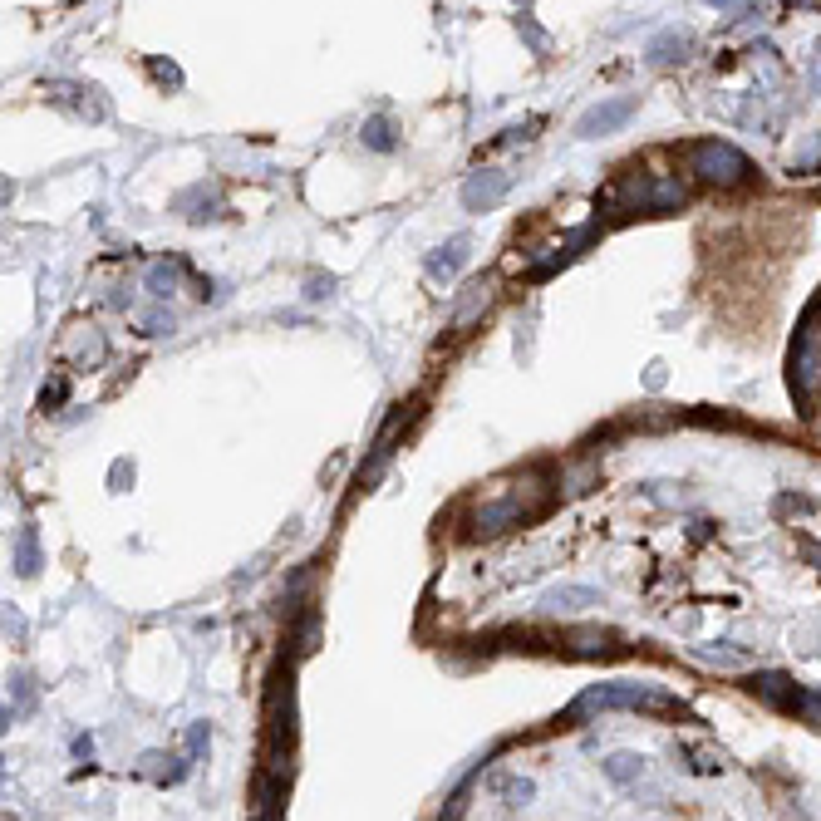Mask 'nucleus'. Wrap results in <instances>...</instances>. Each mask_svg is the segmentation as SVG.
Returning a JSON list of instances; mask_svg holds the SVG:
<instances>
[{
    "instance_id": "7",
    "label": "nucleus",
    "mask_w": 821,
    "mask_h": 821,
    "mask_svg": "<svg viewBox=\"0 0 821 821\" xmlns=\"http://www.w3.org/2000/svg\"><path fill=\"white\" fill-rule=\"evenodd\" d=\"M69 335H74V340L59 345L64 359H74V364H99V359H104V335H99L94 325H89V330H69Z\"/></svg>"
},
{
    "instance_id": "16",
    "label": "nucleus",
    "mask_w": 821,
    "mask_h": 821,
    "mask_svg": "<svg viewBox=\"0 0 821 821\" xmlns=\"http://www.w3.org/2000/svg\"><path fill=\"white\" fill-rule=\"evenodd\" d=\"M817 158H821V133H817V138H812V148H807L802 158H792V173H797V168H812Z\"/></svg>"
},
{
    "instance_id": "19",
    "label": "nucleus",
    "mask_w": 821,
    "mask_h": 821,
    "mask_svg": "<svg viewBox=\"0 0 821 821\" xmlns=\"http://www.w3.org/2000/svg\"><path fill=\"white\" fill-rule=\"evenodd\" d=\"M817 84H821V69H817Z\"/></svg>"
},
{
    "instance_id": "17",
    "label": "nucleus",
    "mask_w": 821,
    "mask_h": 821,
    "mask_svg": "<svg viewBox=\"0 0 821 821\" xmlns=\"http://www.w3.org/2000/svg\"><path fill=\"white\" fill-rule=\"evenodd\" d=\"M708 5H733V0H708Z\"/></svg>"
},
{
    "instance_id": "9",
    "label": "nucleus",
    "mask_w": 821,
    "mask_h": 821,
    "mask_svg": "<svg viewBox=\"0 0 821 821\" xmlns=\"http://www.w3.org/2000/svg\"><path fill=\"white\" fill-rule=\"evenodd\" d=\"M463 251H468V241H463V236H453L448 246H438V251L428 256V276H433V281H438V276H453V271L463 266Z\"/></svg>"
},
{
    "instance_id": "18",
    "label": "nucleus",
    "mask_w": 821,
    "mask_h": 821,
    "mask_svg": "<svg viewBox=\"0 0 821 821\" xmlns=\"http://www.w3.org/2000/svg\"><path fill=\"white\" fill-rule=\"evenodd\" d=\"M792 5H817V0H792Z\"/></svg>"
},
{
    "instance_id": "12",
    "label": "nucleus",
    "mask_w": 821,
    "mask_h": 821,
    "mask_svg": "<svg viewBox=\"0 0 821 821\" xmlns=\"http://www.w3.org/2000/svg\"><path fill=\"white\" fill-rule=\"evenodd\" d=\"M364 143L379 148V153H389V148H394V128H389V118H369V123H364Z\"/></svg>"
},
{
    "instance_id": "14",
    "label": "nucleus",
    "mask_w": 821,
    "mask_h": 821,
    "mask_svg": "<svg viewBox=\"0 0 821 821\" xmlns=\"http://www.w3.org/2000/svg\"><path fill=\"white\" fill-rule=\"evenodd\" d=\"M797 718L812 723V728H821V694L817 689H802V699H797Z\"/></svg>"
},
{
    "instance_id": "10",
    "label": "nucleus",
    "mask_w": 821,
    "mask_h": 821,
    "mask_svg": "<svg viewBox=\"0 0 821 821\" xmlns=\"http://www.w3.org/2000/svg\"><path fill=\"white\" fill-rule=\"evenodd\" d=\"M674 55L679 59L689 55V35H659V40L649 45V59H654V64H674Z\"/></svg>"
},
{
    "instance_id": "5",
    "label": "nucleus",
    "mask_w": 821,
    "mask_h": 821,
    "mask_svg": "<svg viewBox=\"0 0 821 821\" xmlns=\"http://www.w3.org/2000/svg\"><path fill=\"white\" fill-rule=\"evenodd\" d=\"M507 192H512V177L497 173V168H487V173H472L468 182H463V202H468L472 212H482V207H497Z\"/></svg>"
},
{
    "instance_id": "4",
    "label": "nucleus",
    "mask_w": 821,
    "mask_h": 821,
    "mask_svg": "<svg viewBox=\"0 0 821 821\" xmlns=\"http://www.w3.org/2000/svg\"><path fill=\"white\" fill-rule=\"evenodd\" d=\"M635 114V99H610V104H595L581 123H576V138H605V133H615L620 123H630Z\"/></svg>"
},
{
    "instance_id": "1",
    "label": "nucleus",
    "mask_w": 821,
    "mask_h": 821,
    "mask_svg": "<svg viewBox=\"0 0 821 821\" xmlns=\"http://www.w3.org/2000/svg\"><path fill=\"white\" fill-rule=\"evenodd\" d=\"M689 168H694V177H704L713 187H743V182L753 177V163H748L738 148L718 143V138H708V143H699V148L689 153Z\"/></svg>"
},
{
    "instance_id": "6",
    "label": "nucleus",
    "mask_w": 821,
    "mask_h": 821,
    "mask_svg": "<svg viewBox=\"0 0 821 821\" xmlns=\"http://www.w3.org/2000/svg\"><path fill=\"white\" fill-rule=\"evenodd\" d=\"M753 694H758V699H767L772 708H782V713H797L802 684H792L787 674H758V679H753Z\"/></svg>"
},
{
    "instance_id": "8",
    "label": "nucleus",
    "mask_w": 821,
    "mask_h": 821,
    "mask_svg": "<svg viewBox=\"0 0 821 821\" xmlns=\"http://www.w3.org/2000/svg\"><path fill=\"white\" fill-rule=\"evenodd\" d=\"M684 207V187L674 177H649V212H674Z\"/></svg>"
},
{
    "instance_id": "2",
    "label": "nucleus",
    "mask_w": 821,
    "mask_h": 821,
    "mask_svg": "<svg viewBox=\"0 0 821 821\" xmlns=\"http://www.w3.org/2000/svg\"><path fill=\"white\" fill-rule=\"evenodd\" d=\"M821 315L812 310L807 315V325H802V335H797V350H792V394L812 409V399H817L821 389Z\"/></svg>"
},
{
    "instance_id": "15",
    "label": "nucleus",
    "mask_w": 821,
    "mask_h": 821,
    "mask_svg": "<svg viewBox=\"0 0 821 821\" xmlns=\"http://www.w3.org/2000/svg\"><path fill=\"white\" fill-rule=\"evenodd\" d=\"M20 571H35V536H20Z\"/></svg>"
},
{
    "instance_id": "11",
    "label": "nucleus",
    "mask_w": 821,
    "mask_h": 821,
    "mask_svg": "<svg viewBox=\"0 0 821 821\" xmlns=\"http://www.w3.org/2000/svg\"><path fill=\"white\" fill-rule=\"evenodd\" d=\"M512 517H522V502H497V507L477 512V531H497L502 522H512Z\"/></svg>"
},
{
    "instance_id": "13",
    "label": "nucleus",
    "mask_w": 821,
    "mask_h": 821,
    "mask_svg": "<svg viewBox=\"0 0 821 821\" xmlns=\"http://www.w3.org/2000/svg\"><path fill=\"white\" fill-rule=\"evenodd\" d=\"M605 772H610L615 782H630L635 772H645V758H635V753H615V758L605 763Z\"/></svg>"
},
{
    "instance_id": "3",
    "label": "nucleus",
    "mask_w": 821,
    "mask_h": 821,
    "mask_svg": "<svg viewBox=\"0 0 821 821\" xmlns=\"http://www.w3.org/2000/svg\"><path fill=\"white\" fill-rule=\"evenodd\" d=\"M586 708H649V713H679V704L664 694V689H640V684H605V689H590L586 699L576 704V713Z\"/></svg>"
}]
</instances>
